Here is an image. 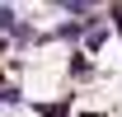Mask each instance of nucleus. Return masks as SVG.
Returning <instances> with one entry per match:
<instances>
[{"label": "nucleus", "instance_id": "obj_1", "mask_svg": "<svg viewBox=\"0 0 122 117\" xmlns=\"http://www.w3.org/2000/svg\"><path fill=\"white\" fill-rule=\"evenodd\" d=\"M80 33H85V24H66V28H61V33H56V38H66V42H75Z\"/></svg>", "mask_w": 122, "mask_h": 117}, {"label": "nucleus", "instance_id": "obj_2", "mask_svg": "<svg viewBox=\"0 0 122 117\" xmlns=\"http://www.w3.org/2000/svg\"><path fill=\"white\" fill-rule=\"evenodd\" d=\"M0 28H14V10H5V5H0Z\"/></svg>", "mask_w": 122, "mask_h": 117}]
</instances>
